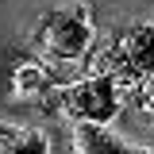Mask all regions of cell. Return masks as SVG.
<instances>
[{
    "instance_id": "cell-4",
    "label": "cell",
    "mask_w": 154,
    "mask_h": 154,
    "mask_svg": "<svg viewBox=\"0 0 154 154\" xmlns=\"http://www.w3.org/2000/svg\"><path fill=\"white\" fill-rule=\"evenodd\" d=\"M12 93L23 96V100H35L46 116H58V96H62V81L50 73V66L42 58L27 54V58H16L12 66Z\"/></svg>"
},
{
    "instance_id": "cell-2",
    "label": "cell",
    "mask_w": 154,
    "mask_h": 154,
    "mask_svg": "<svg viewBox=\"0 0 154 154\" xmlns=\"http://www.w3.org/2000/svg\"><path fill=\"white\" fill-rule=\"evenodd\" d=\"M150 38H154L150 19H143V23L127 27L123 35L108 38V42L93 54V69H89V73L108 77L116 89H135V85L150 81V73H154Z\"/></svg>"
},
{
    "instance_id": "cell-3",
    "label": "cell",
    "mask_w": 154,
    "mask_h": 154,
    "mask_svg": "<svg viewBox=\"0 0 154 154\" xmlns=\"http://www.w3.org/2000/svg\"><path fill=\"white\" fill-rule=\"evenodd\" d=\"M119 112V89L100 73H85L77 81H62L58 116H69L73 123H112Z\"/></svg>"
},
{
    "instance_id": "cell-8",
    "label": "cell",
    "mask_w": 154,
    "mask_h": 154,
    "mask_svg": "<svg viewBox=\"0 0 154 154\" xmlns=\"http://www.w3.org/2000/svg\"><path fill=\"white\" fill-rule=\"evenodd\" d=\"M123 154H150V150H146V146H127Z\"/></svg>"
},
{
    "instance_id": "cell-1",
    "label": "cell",
    "mask_w": 154,
    "mask_h": 154,
    "mask_svg": "<svg viewBox=\"0 0 154 154\" xmlns=\"http://www.w3.org/2000/svg\"><path fill=\"white\" fill-rule=\"evenodd\" d=\"M93 12L85 4H62L35 19L31 27V50L42 62H77L93 50Z\"/></svg>"
},
{
    "instance_id": "cell-6",
    "label": "cell",
    "mask_w": 154,
    "mask_h": 154,
    "mask_svg": "<svg viewBox=\"0 0 154 154\" xmlns=\"http://www.w3.org/2000/svg\"><path fill=\"white\" fill-rule=\"evenodd\" d=\"M0 154H50V139L35 127H12L0 143Z\"/></svg>"
},
{
    "instance_id": "cell-5",
    "label": "cell",
    "mask_w": 154,
    "mask_h": 154,
    "mask_svg": "<svg viewBox=\"0 0 154 154\" xmlns=\"http://www.w3.org/2000/svg\"><path fill=\"white\" fill-rule=\"evenodd\" d=\"M73 154H123L127 143L116 131H108V123H73V139H69Z\"/></svg>"
},
{
    "instance_id": "cell-7",
    "label": "cell",
    "mask_w": 154,
    "mask_h": 154,
    "mask_svg": "<svg viewBox=\"0 0 154 154\" xmlns=\"http://www.w3.org/2000/svg\"><path fill=\"white\" fill-rule=\"evenodd\" d=\"M12 127H16V123H4V119H0V143L8 139V131H12Z\"/></svg>"
}]
</instances>
